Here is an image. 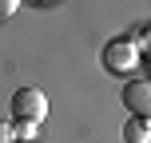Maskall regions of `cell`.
Returning a JSON list of instances; mask_svg holds the SVG:
<instances>
[{
  "mask_svg": "<svg viewBox=\"0 0 151 143\" xmlns=\"http://www.w3.org/2000/svg\"><path fill=\"white\" fill-rule=\"evenodd\" d=\"M123 103H127L135 115H147V103H151V88H147L143 80H131L127 88H123Z\"/></svg>",
  "mask_w": 151,
  "mask_h": 143,
  "instance_id": "obj_3",
  "label": "cell"
},
{
  "mask_svg": "<svg viewBox=\"0 0 151 143\" xmlns=\"http://www.w3.org/2000/svg\"><path fill=\"white\" fill-rule=\"evenodd\" d=\"M0 143H12V127H8L4 119H0Z\"/></svg>",
  "mask_w": 151,
  "mask_h": 143,
  "instance_id": "obj_6",
  "label": "cell"
},
{
  "mask_svg": "<svg viewBox=\"0 0 151 143\" xmlns=\"http://www.w3.org/2000/svg\"><path fill=\"white\" fill-rule=\"evenodd\" d=\"M16 8H20V0H0V16H12Z\"/></svg>",
  "mask_w": 151,
  "mask_h": 143,
  "instance_id": "obj_5",
  "label": "cell"
},
{
  "mask_svg": "<svg viewBox=\"0 0 151 143\" xmlns=\"http://www.w3.org/2000/svg\"><path fill=\"white\" fill-rule=\"evenodd\" d=\"M8 111H12L16 123H36V127H40V123L48 119V96L40 88H16Z\"/></svg>",
  "mask_w": 151,
  "mask_h": 143,
  "instance_id": "obj_1",
  "label": "cell"
},
{
  "mask_svg": "<svg viewBox=\"0 0 151 143\" xmlns=\"http://www.w3.org/2000/svg\"><path fill=\"white\" fill-rule=\"evenodd\" d=\"M104 64H107V72H131L139 64V56H135V44H127V40H115V44H107V52H104Z\"/></svg>",
  "mask_w": 151,
  "mask_h": 143,
  "instance_id": "obj_2",
  "label": "cell"
},
{
  "mask_svg": "<svg viewBox=\"0 0 151 143\" xmlns=\"http://www.w3.org/2000/svg\"><path fill=\"white\" fill-rule=\"evenodd\" d=\"M123 139H127V143H147V139H151V123H147V115H135V119L123 123Z\"/></svg>",
  "mask_w": 151,
  "mask_h": 143,
  "instance_id": "obj_4",
  "label": "cell"
}]
</instances>
